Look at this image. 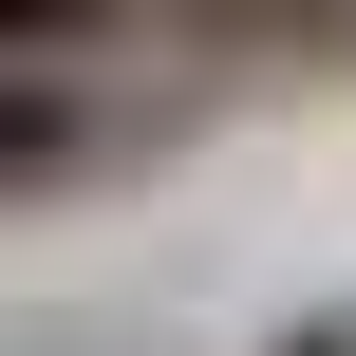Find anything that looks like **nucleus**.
<instances>
[{
	"label": "nucleus",
	"mask_w": 356,
	"mask_h": 356,
	"mask_svg": "<svg viewBox=\"0 0 356 356\" xmlns=\"http://www.w3.org/2000/svg\"><path fill=\"white\" fill-rule=\"evenodd\" d=\"M263 356H356V300H319V319H300V338H263Z\"/></svg>",
	"instance_id": "obj_2"
},
{
	"label": "nucleus",
	"mask_w": 356,
	"mask_h": 356,
	"mask_svg": "<svg viewBox=\"0 0 356 356\" xmlns=\"http://www.w3.org/2000/svg\"><path fill=\"white\" fill-rule=\"evenodd\" d=\"M131 0H19V56H75V38H113Z\"/></svg>",
	"instance_id": "obj_1"
}]
</instances>
